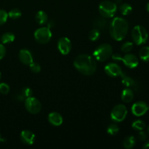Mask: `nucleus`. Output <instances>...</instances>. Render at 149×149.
<instances>
[{
  "label": "nucleus",
  "mask_w": 149,
  "mask_h": 149,
  "mask_svg": "<svg viewBox=\"0 0 149 149\" xmlns=\"http://www.w3.org/2000/svg\"><path fill=\"white\" fill-rule=\"evenodd\" d=\"M74 65L79 72L85 76L93 75L97 69V61L87 54L78 55L74 60Z\"/></svg>",
  "instance_id": "obj_1"
},
{
  "label": "nucleus",
  "mask_w": 149,
  "mask_h": 149,
  "mask_svg": "<svg viewBox=\"0 0 149 149\" xmlns=\"http://www.w3.org/2000/svg\"><path fill=\"white\" fill-rule=\"evenodd\" d=\"M128 29H129L128 22L123 17H115L109 25L111 36L116 41L123 40L127 34Z\"/></svg>",
  "instance_id": "obj_2"
},
{
  "label": "nucleus",
  "mask_w": 149,
  "mask_h": 149,
  "mask_svg": "<svg viewBox=\"0 0 149 149\" xmlns=\"http://www.w3.org/2000/svg\"><path fill=\"white\" fill-rule=\"evenodd\" d=\"M113 53V48L109 44H102L99 45L93 52V56L96 61L104 62L109 59Z\"/></svg>",
  "instance_id": "obj_3"
},
{
  "label": "nucleus",
  "mask_w": 149,
  "mask_h": 149,
  "mask_svg": "<svg viewBox=\"0 0 149 149\" xmlns=\"http://www.w3.org/2000/svg\"><path fill=\"white\" fill-rule=\"evenodd\" d=\"M99 13L100 15L106 18L113 17L117 11V5L115 2L111 1H103L99 4Z\"/></svg>",
  "instance_id": "obj_4"
},
{
  "label": "nucleus",
  "mask_w": 149,
  "mask_h": 149,
  "mask_svg": "<svg viewBox=\"0 0 149 149\" xmlns=\"http://www.w3.org/2000/svg\"><path fill=\"white\" fill-rule=\"evenodd\" d=\"M132 38L134 43L136 45H143L148 40V32L143 26H136L132 31Z\"/></svg>",
  "instance_id": "obj_5"
},
{
  "label": "nucleus",
  "mask_w": 149,
  "mask_h": 149,
  "mask_svg": "<svg viewBox=\"0 0 149 149\" xmlns=\"http://www.w3.org/2000/svg\"><path fill=\"white\" fill-rule=\"evenodd\" d=\"M35 40L41 45H45L50 41L52 38V32L48 27H42L34 32Z\"/></svg>",
  "instance_id": "obj_6"
},
{
  "label": "nucleus",
  "mask_w": 149,
  "mask_h": 149,
  "mask_svg": "<svg viewBox=\"0 0 149 149\" xmlns=\"http://www.w3.org/2000/svg\"><path fill=\"white\" fill-rule=\"evenodd\" d=\"M127 115V109L123 104L115 106L111 112V118L113 122H121L125 120Z\"/></svg>",
  "instance_id": "obj_7"
},
{
  "label": "nucleus",
  "mask_w": 149,
  "mask_h": 149,
  "mask_svg": "<svg viewBox=\"0 0 149 149\" xmlns=\"http://www.w3.org/2000/svg\"><path fill=\"white\" fill-rule=\"evenodd\" d=\"M25 108L30 113L36 114L42 110V104L37 98L31 96L25 99Z\"/></svg>",
  "instance_id": "obj_8"
},
{
  "label": "nucleus",
  "mask_w": 149,
  "mask_h": 149,
  "mask_svg": "<svg viewBox=\"0 0 149 149\" xmlns=\"http://www.w3.org/2000/svg\"><path fill=\"white\" fill-rule=\"evenodd\" d=\"M105 72L108 76L111 77H121L123 74L122 68L120 65L115 63H109L105 66Z\"/></svg>",
  "instance_id": "obj_9"
},
{
  "label": "nucleus",
  "mask_w": 149,
  "mask_h": 149,
  "mask_svg": "<svg viewBox=\"0 0 149 149\" xmlns=\"http://www.w3.org/2000/svg\"><path fill=\"white\" fill-rule=\"evenodd\" d=\"M72 44L71 40L67 37L60 38L58 42V49L62 55H67L71 52Z\"/></svg>",
  "instance_id": "obj_10"
},
{
  "label": "nucleus",
  "mask_w": 149,
  "mask_h": 149,
  "mask_svg": "<svg viewBox=\"0 0 149 149\" xmlns=\"http://www.w3.org/2000/svg\"><path fill=\"white\" fill-rule=\"evenodd\" d=\"M148 108L144 101H138L134 103L132 106V113L136 116H141L145 114Z\"/></svg>",
  "instance_id": "obj_11"
},
{
  "label": "nucleus",
  "mask_w": 149,
  "mask_h": 149,
  "mask_svg": "<svg viewBox=\"0 0 149 149\" xmlns=\"http://www.w3.org/2000/svg\"><path fill=\"white\" fill-rule=\"evenodd\" d=\"M122 61H123L125 65L130 68H136L139 63L138 58L133 54L130 53H127L125 56L122 57Z\"/></svg>",
  "instance_id": "obj_12"
},
{
  "label": "nucleus",
  "mask_w": 149,
  "mask_h": 149,
  "mask_svg": "<svg viewBox=\"0 0 149 149\" xmlns=\"http://www.w3.org/2000/svg\"><path fill=\"white\" fill-rule=\"evenodd\" d=\"M35 135L30 130H25L20 133V140L26 145H33L35 142Z\"/></svg>",
  "instance_id": "obj_13"
},
{
  "label": "nucleus",
  "mask_w": 149,
  "mask_h": 149,
  "mask_svg": "<svg viewBox=\"0 0 149 149\" xmlns=\"http://www.w3.org/2000/svg\"><path fill=\"white\" fill-rule=\"evenodd\" d=\"M19 59L24 65H30L33 62V55L29 49H22L19 52Z\"/></svg>",
  "instance_id": "obj_14"
},
{
  "label": "nucleus",
  "mask_w": 149,
  "mask_h": 149,
  "mask_svg": "<svg viewBox=\"0 0 149 149\" xmlns=\"http://www.w3.org/2000/svg\"><path fill=\"white\" fill-rule=\"evenodd\" d=\"M48 121L53 126L58 127L62 125L63 119L61 113L58 112H52L48 115Z\"/></svg>",
  "instance_id": "obj_15"
},
{
  "label": "nucleus",
  "mask_w": 149,
  "mask_h": 149,
  "mask_svg": "<svg viewBox=\"0 0 149 149\" xmlns=\"http://www.w3.org/2000/svg\"><path fill=\"white\" fill-rule=\"evenodd\" d=\"M93 26L95 29H97L98 30H104V29H107L109 26V22L106 20V17H97L93 22Z\"/></svg>",
  "instance_id": "obj_16"
},
{
  "label": "nucleus",
  "mask_w": 149,
  "mask_h": 149,
  "mask_svg": "<svg viewBox=\"0 0 149 149\" xmlns=\"http://www.w3.org/2000/svg\"><path fill=\"white\" fill-rule=\"evenodd\" d=\"M134 97V93L132 90L127 87L126 89L122 91V94H121V98H122V101L125 103H130Z\"/></svg>",
  "instance_id": "obj_17"
},
{
  "label": "nucleus",
  "mask_w": 149,
  "mask_h": 149,
  "mask_svg": "<svg viewBox=\"0 0 149 149\" xmlns=\"http://www.w3.org/2000/svg\"><path fill=\"white\" fill-rule=\"evenodd\" d=\"M35 20H36V23L39 25H45L47 23L48 21V16L45 12L40 10V11L37 12L35 16Z\"/></svg>",
  "instance_id": "obj_18"
},
{
  "label": "nucleus",
  "mask_w": 149,
  "mask_h": 149,
  "mask_svg": "<svg viewBox=\"0 0 149 149\" xmlns=\"http://www.w3.org/2000/svg\"><path fill=\"white\" fill-rule=\"evenodd\" d=\"M135 143H136V140L134 136L127 137L123 141L124 147L127 149L132 148L135 146Z\"/></svg>",
  "instance_id": "obj_19"
},
{
  "label": "nucleus",
  "mask_w": 149,
  "mask_h": 149,
  "mask_svg": "<svg viewBox=\"0 0 149 149\" xmlns=\"http://www.w3.org/2000/svg\"><path fill=\"white\" fill-rule=\"evenodd\" d=\"M15 36L14 33H11V32H7L4 33V34L1 35V42L2 44H9L13 42L15 40Z\"/></svg>",
  "instance_id": "obj_20"
},
{
  "label": "nucleus",
  "mask_w": 149,
  "mask_h": 149,
  "mask_svg": "<svg viewBox=\"0 0 149 149\" xmlns=\"http://www.w3.org/2000/svg\"><path fill=\"white\" fill-rule=\"evenodd\" d=\"M119 12L122 13L123 15H127L130 14L132 11V7L128 3H123V4H120L119 7Z\"/></svg>",
  "instance_id": "obj_21"
},
{
  "label": "nucleus",
  "mask_w": 149,
  "mask_h": 149,
  "mask_svg": "<svg viewBox=\"0 0 149 149\" xmlns=\"http://www.w3.org/2000/svg\"><path fill=\"white\" fill-rule=\"evenodd\" d=\"M139 56L142 61L144 62H148L149 61V47L145 46L143 47L139 52Z\"/></svg>",
  "instance_id": "obj_22"
},
{
  "label": "nucleus",
  "mask_w": 149,
  "mask_h": 149,
  "mask_svg": "<svg viewBox=\"0 0 149 149\" xmlns=\"http://www.w3.org/2000/svg\"><path fill=\"white\" fill-rule=\"evenodd\" d=\"M121 77H122V84H123L125 87L129 88V87H132L135 85V81H134V80L132 79V78H131L130 77H129V76L127 75H125V74H122Z\"/></svg>",
  "instance_id": "obj_23"
},
{
  "label": "nucleus",
  "mask_w": 149,
  "mask_h": 149,
  "mask_svg": "<svg viewBox=\"0 0 149 149\" xmlns=\"http://www.w3.org/2000/svg\"><path fill=\"white\" fill-rule=\"evenodd\" d=\"M132 127L135 130H143L146 127V124L143 121L141 120V119H138V120H135V122H132Z\"/></svg>",
  "instance_id": "obj_24"
},
{
  "label": "nucleus",
  "mask_w": 149,
  "mask_h": 149,
  "mask_svg": "<svg viewBox=\"0 0 149 149\" xmlns=\"http://www.w3.org/2000/svg\"><path fill=\"white\" fill-rule=\"evenodd\" d=\"M21 15L22 13L19 9L14 8L9 12L8 17H10L11 19H13V20H15V19L19 18L21 16Z\"/></svg>",
  "instance_id": "obj_25"
},
{
  "label": "nucleus",
  "mask_w": 149,
  "mask_h": 149,
  "mask_svg": "<svg viewBox=\"0 0 149 149\" xmlns=\"http://www.w3.org/2000/svg\"><path fill=\"white\" fill-rule=\"evenodd\" d=\"M119 131V127L116 124H111V125H109L107 127L108 134L111 135H116V134H118Z\"/></svg>",
  "instance_id": "obj_26"
},
{
  "label": "nucleus",
  "mask_w": 149,
  "mask_h": 149,
  "mask_svg": "<svg viewBox=\"0 0 149 149\" xmlns=\"http://www.w3.org/2000/svg\"><path fill=\"white\" fill-rule=\"evenodd\" d=\"M100 30H98L97 29H93V30H91L89 33V39H90L91 41H96L99 39L100 37Z\"/></svg>",
  "instance_id": "obj_27"
},
{
  "label": "nucleus",
  "mask_w": 149,
  "mask_h": 149,
  "mask_svg": "<svg viewBox=\"0 0 149 149\" xmlns=\"http://www.w3.org/2000/svg\"><path fill=\"white\" fill-rule=\"evenodd\" d=\"M132 48H133V43L130 42H127L122 45L121 49H122V51L123 52L128 53V52H130L132 50Z\"/></svg>",
  "instance_id": "obj_28"
},
{
  "label": "nucleus",
  "mask_w": 149,
  "mask_h": 149,
  "mask_svg": "<svg viewBox=\"0 0 149 149\" xmlns=\"http://www.w3.org/2000/svg\"><path fill=\"white\" fill-rule=\"evenodd\" d=\"M8 18V13L4 10H0V26L4 24Z\"/></svg>",
  "instance_id": "obj_29"
},
{
  "label": "nucleus",
  "mask_w": 149,
  "mask_h": 149,
  "mask_svg": "<svg viewBox=\"0 0 149 149\" xmlns=\"http://www.w3.org/2000/svg\"><path fill=\"white\" fill-rule=\"evenodd\" d=\"M30 69L32 72L33 73H39L41 71V66L38 63L36 62H32L30 64Z\"/></svg>",
  "instance_id": "obj_30"
},
{
  "label": "nucleus",
  "mask_w": 149,
  "mask_h": 149,
  "mask_svg": "<svg viewBox=\"0 0 149 149\" xmlns=\"http://www.w3.org/2000/svg\"><path fill=\"white\" fill-rule=\"evenodd\" d=\"M10 92V86L6 83H0V93L3 95H7Z\"/></svg>",
  "instance_id": "obj_31"
},
{
  "label": "nucleus",
  "mask_w": 149,
  "mask_h": 149,
  "mask_svg": "<svg viewBox=\"0 0 149 149\" xmlns=\"http://www.w3.org/2000/svg\"><path fill=\"white\" fill-rule=\"evenodd\" d=\"M32 94H33V92H32V90L30 87H26L22 90V95H23L25 98L31 97V96H32Z\"/></svg>",
  "instance_id": "obj_32"
},
{
  "label": "nucleus",
  "mask_w": 149,
  "mask_h": 149,
  "mask_svg": "<svg viewBox=\"0 0 149 149\" xmlns=\"http://www.w3.org/2000/svg\"><path fill=\"white\" fill-rule=\"evenodd\" d=\"M6 55V48L2 44H0V61L4 58Z\"/></svg>",
  "instance_id": "obj_33"
},
{
  "label": "nucleus",
  "mask_w": 149,
  "mask_h": 149,
  "mask_svg": "<svg viewBox=\"0 0 149 149\" xmlns=\"http://www.w3.org/2000/svg\"><path fill=\"white\" fill-rule=\"evenodd\" d=\"M138 138H139L140 141H144L147 139V135L144 131L141 130L140 132L138 133Z\"/></svg>",
  "instance_id": "obj_34"
},
{
  "label": "nucleus",
  "mask_w": 149,
  "mask_h": 149,
  "mask_svg": "<svg viewBox=\"0 0 149 149\" xmlns=\"http://www.w3.org/2000/svg\"><path fill=\"white\" fill-rule=\"evenodd\" d=\"M112 58L113 60L116 61H121L122 60V56L119 53H116V54H113V55H111Z\"/></svg>",
  "instance_id": "obj_35"
},
{
  "label": "nucleus",
  "mask_w": 149,
  "mask_h": 149,
  "mask_svg": "<svg viewBox=\"0 0 149 149\" xmlns=\"http://www.w3.org/2000/svg\"><path fill=\"white\" fill-rule=\"evenodd\" d=\"M47 27H48L49 29H52V28H53L54 26H55V23H54L53 20H49V22L47 21Z\"/></svg>",
  "instance_id": "obj_36"
},
{
  "label": "nucleus",
  "mask_w": 149,
  "mask_h": 149,
  "mask_svg": "<svg viewBox=\"0 0 149 149\" xmlns=\"http://www.w3.org/2000/svg\"><path fill=\"white\" fill-rule=\"evenodd\" d=\"M143 148L149 149V141H148V142H146L145 144H144L143 146Z\"/></svg>",
  "instance_id": "obj_37"
},
{
  "label": "nucleus",
  "mask_w": 149,
  "mask_h": 149,
  "mask_svg": "<svg viewBox=\"0 0 149 149\" xmlns=\"http://www.w3.org/2000/svg\"><path fill=\"white\" fill-rule=\"evenodd\" d=\"M4 141H5V140H4V138H2V136H1V133H0V143H1V142H4Z\"/></svg>",
  "instance_id": "obj_38"
},
{
  "label": "nucleus",
  "mask_w": 149,
  "mask_h": 149,
  "mask_svg": "<svg viewBox=\"0 0 149 149\" xmlns=\"http://www.w3.org/2000/svg\"><path fill=\"white\" fill-rule=\"evenodd\" d=\"M122 1V0H116V1H115V3H116V4H121Z\"/></svg>",
  "instance_id": "obj_39"
},
{
  "label": "nucleus",
  "mask_w": 149,
  "mask_h": 149,
  "mask_svg": "<svg viewBox=\"0 0 149 149\" xmlns=\"http://www.w3.org/2000/svg\"><path fill=\"white\" fill-rule=\"evenodd\" d=\"M146 10H147V11L149 13V2L147 4V5H146Z\"/></svg>",
  "instance_id": "obj_40"
},
{
  "label": "nucleus",
  "mask_w": 149,
  "mask_h": 149,
  "mask_svg": "<svg viewBox=\"0 0 149 149\" xmlns=\"http://www.w3.org/2000/svg\"><path fill=\"white\" fill-rule=\"evenodd\" d=\"M1 72H0V80H1Z\"/></svg>",
  "instance_id": "obj_41"
},
{
  "label": "nucleus",
  "mask_w": 149,
  "mask_h": 149,
  "mask_svg": "<svg viewBox=\"0 0 149 149\" xmlns=\"http://www.w3.org/2000/svg\"><path fill=\"white\" fill-rule=\"evenodd\" d=\"M148 133H149V127H148Z\"/></svg>",
  "instance_id": "obj_42"
}]
</instances>
